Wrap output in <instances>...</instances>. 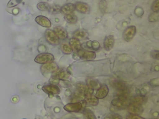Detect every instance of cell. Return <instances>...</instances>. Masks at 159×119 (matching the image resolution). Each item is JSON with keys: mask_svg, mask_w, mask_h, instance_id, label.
<instances>
[{"mask_svg": "<svg viewBox=\"0 0 159 119\" xmlns=\"http://www.w3.org/2000/svg\"><path fill=\"white\" fill-rule=\"evenodd\" d=\"M61 51L64 54H66V55L71 54L73 51V50L71 48V46L70 45V44L66 43H64L61 44Z\"/></svg>", "mask_w": 159, "mask_h": 119, "instance_id": "obj_24", "label": "cell"}, {"mask_svg": "<svg viewBox=\"0 0 159 119\" xmlns=\"http://www.w3.org/2000/svg\"><path fill=\"white\" fill-rule=\"evenodd\" d=\"M109 115V116H107L106 118H114V119H121V118H122V117L120 115H119V114H117V113H112V114H110Z\"/></svg>", "mask_w": 159, "mask_h": 119, "instance_id": "obj_39", "label": "cell"}, {"mask_svg": "<svg viewBox=\"0 0 159 119\" xmlns=\"http://www.w3.org/2000/svg\"><path fill=\"white\" fill-rule=\"evenodd\" d=\"M149 84L152 87H157L159 86V79H153L150 82Z\"/></svg>", "mask_w": 159, "mask_h": 119, "instance_id": "obj_38", "label": "cell"}, {"mask_svg": "<svg viewBox=\"0 0 159 119\" xmlns=\"http://www.w3.org/2000/svg\"><path fill=\"white\" fill-rule=\"evenodd\" d=\"M114 43H115V39L114 36L112 35H107L105 37L103 41L104 48L106 51H109L112 49V48L114 47Z\"/></svg>", "mask_w": 159, "mask_h": 119, "instance_id": "obj_10", "label": "cell"}, {"mask_svg": "<svg viewBox=\"0 0 159 119\" xmlns=\"http://www.w3.org/2000/svg\"><path fill=\"white\" fill-rule=\"evenodd\" d=\"M110 83H111V86H112L114 89H116L117 90H122V89L127 88L126 84H125L124 82H123L122 81H119V80L112 79V80H111V81H110Z\"/></svg>", "mask_w": 159, "mask_h": 119, "instance_id": "obj_18", "label": "cell"}, {"mask_svg": "<svg viewBox=\"0 0 159 119\" xmlns=\"http://www.w3.org/2000/svg\"><path fill=\"white\" fill-rule=\"evenodd\" d=\"M150 8L153 12H159V0H155L152 2Z\"/></svg>", "mask_w": 159, "mask_h": 119, "instance_id": "obj_30", "label": "cell"}, {"mask_svg": "<svg viewBox=\"0 0 159 119\" xmlns=\"http://www.w3.org/2000/svg\"><path fill=\"white\" fill-rule=\"evenodd\" d=\"M74 37L75 38H78L79 40L80 39H83V38H84L85 37H86L88 35L87 34V32L84 30H78L77 31H76L75 33H74Z\"/></svg>", "mask_w": 159, "mask_h": 119, "instance_id": "obj_25", "label": "cell"}, {"mask_svg": "<svg viewBox=\"0 0 159 119\" xmlns=\"http://www.w3.org/2000/svg\"><path fill=\"white\" fill-rule=\"evenodd\" d=\"M127 109L129 113L137 115H140L143 112V107L142 104H135V103H130Z\"/></svg>", "mask_w": 159, "mask_h": 119, "instance_id": "obj_9", "label": "cell"}, {"mask_svg": "<svg viewBox=\"0 0 159 119\" xmlns=\"http://www.w3.org/2000/svg\"><path fill=\"white\" fill-rule=\"evenodd\" d=\"M137 33V29L134 25H130L127 27L123 32L122 38L125 42H130Z\"/></svg>", "mask_w": 159, "mask_h": 119, "instance_id": "obj_3", "label": "cell"}, {"mask_svg": "<svg viewBox=\"0 0 159 119\" xmlns=\"http://www.w3.org/2000/svg\"><path fill=\"white\" fill-rule=\"evenodd\" d=\"M35 20L39 25H41L43 27L48 28V27H50L52 25L50 20L47 17H46L43 15L37 16L35 19Z\"/></svg>", "mask_w": 159, "mask_h": 119, "instance_id": "obj_16", "label": "cell"}, {"mask_svg": "<svg viewBox=\"0 0 159 119\" xmlns=\"http://www.w3.org/2000/svg\"><path fill=\"white\" fill-rule=\"evenodd\" d=\"M78 56L83 60L92 61L96 58V53L93 51L80 49L77 51Z\"/></svg>", "mask_w": 159, "mask_h": 119, "instance_id": "obj_4", "label": "cell"}, {"mask_svg": "<svg viewBox=\"0 0 159 119\" xmlns=\"http://www.w3.org/2000/svg\"><path fill=\"white\" fill-rule=\"evenodd\" d=\"M22 2V0H10L7 4V7L8 8H11L15 7L19 4Z\"/></svg>", "mask_w": 159, "mask_h": 119, "instance_id": "obj_32", "label": "cell"}, {"mask_svg": "<svg viewBox=\"0 0 159 119\" xmlns=\"http://www.w3.org/2000/svg\"><path fill=\"white\" fill-rule=\"evenodd\" d=\"M53 30L60 40H65L68 37V33L66 30L61 26H55Z\"/></svg>", "mask_w": 159, "mask_h": 119, "instance_id": "obj_14", "label": "cell"}, {"mask_svg": "<svg viewBox=\"0 0 159 119\" xmlns=\"http://www.w3.org/2000/svg\"><path fill=\"white\" fill-rule=\"evenodd\" d=\"M83 114L85 116L86 118H89V119H95L96 118V116L94 115V113L89 109L86 108L83 111Z\"/></svg>", "mask_w": 159, "mask_h": 119, "instance_id": "obj_28", "label": "cell"}, {"mask_svg": "<svg viewBox=\"0 0 159 119\" xmlns=\"http://www.w3.org/2000/svg\"><path fill=\"white\" fill-rule=\"evenodd\" d=\"M150 56L152 58L159 60V50H154L150 52Z\"/></svg>", "mask_w": 159, "mask_h": 119, "instance_id": "obj_34", "label": "cell"}, {"mask_svg": "<svg viewBox=\"0 0 159 119\" xmlns=\"http://www.w3.org/2000/svg\"><path fill=\"white\" fill-rule=\"evenodd\" d=\"M54 56L49 53H41L36 56L34 61L39 64H45L47 63L53 61Z\"/></svg>", "mask_w": 159, "mask_h": 119, "instance_id": "obj_2", "label": "cell"}, {"mask_svg": "<svg viewBox=\"0 0 159 119\" xmlns=\"http://www.w3.org/2000/svg\"><path fill=\"white\" fill-rule=\"evenodd\" d=\"M99 8L102 14H104L107 9V2L106 0H101L99 2Z\"/></svg>", "mask_w": 159, "mask_h": 119, "instance_id": "obj_29", "label": "cell"}, {"mask_svg": "<svg viewBox=\"0 0 159 119\" xmlns=\"http://www.w3.org/2000/svg\"><path fill=\"white\" fill-rule=\"evenodd\" d=\"M60 80L51 76V77L49 79V83L50 84H52V85H58V84H60Z\"/></svg>", "mask_w": 159, "mask_h": 119, "instance_id": "obj_36", "label": "cell"}, {"mask_svg": "<svg viewBox=\"0 0 159 119\" xmlns=\"http://www.w3.org/2000/svg\"><path fill=\"white\" fill-rule=\"evenodd\" d=\"M100 48V44L96 40L92 41V45H91V48L93 50L98 51Z\"/></svg>", "mask_w": 159, "mask_h": 119, "instance_id": "obj_35", "label": "cell"}, {"mask_svg": "<svg viewBox=\"0 0 159 119\" xmlns=\"http://www.w3.org/2000/svg\"><path fill=\"white\" fill-rule=\"evenodd\" d=\"M61 7L58 5H50L48 10V12L52 14H55L58 13L60 11Z\"/></svg>", "mask_w": 159, "mask_h": 119, "instance_id": "obj_27", "label": "cell"}, {"mask_svg": "<svg viewBox=\"0 0 159 119\" xmlns=\"http://www.w3.org/2000/svg\"><path fill=\"white\" fill-rule=\"evenodd\" d=\"M157 20H158V19H157V15L155 14V12H153V14H150L149 15L148 20L150 22H156V21H157Z\"/></svg>", "mask_w": 159, "mask_h": 119, "instance_id": "obj_40", "label": "cell"}, {"mask_svg": "<svg viewBox=\"0 0 159 119\" xmlns=\"http://www.w3.org/2000/svg\"><path fill=\"white\" fill-rule=\"evenodd\" d=\"M46 41L52 45H58L60 43V39L58 38L53 30L47 29L44 33Z\"/></svg>", "mask_w": 159, "mask_h": 119, "instance_id": "obj_1", "label": "cell"}, {"mask_svg": "<svg viewBox=\"0 0 159 119\" xmlns=\"http://www.w3.org/2000/svg\"><path fill=\"white\" fill-rule=\"evenodd\" d=\"M130 104V102L129 98L120 99V98L116 97L111 101V105L117 108L127 107Z\"/></svg>", "mask_w": 159, "mask_h": 119, "instance_id": "obj_7", "label": "cell"}, {"mask_svg": "<svg viewBox=\"0 0 159 119\" xmlns=\"http://www.w3.org/2000/svg\"><path fill=\"white\" fill-rule=\"evenodd\" d=\"M109 93L108 86L106 84H102L98 89V90L96 93L95 96L98 99H104L105 98Z\"/></svg>", "mask_w": 159, "mask_h": 119, "instance_id": "obj_15", "label": "cell"}, {"mask_svg": "<svg viewBox=\"0 0 159 119\" xmlns=\"http://www.w3.org/2000/svg\"><path fill=\"white\" fill-rule=\"evenodd\" d=\"M75 10V4L72 3H67L62 6L60 8V12L64 15L73 13V12Z\"/></svg>", "mask_w": 159, "mask_h": 119, "instance_id": "obj_17", "label": "cell"}, {"mask_svg": "<svg viewBox=\"0 0 159 119\" xmlns=\"http://www.w3.org/2000/svg\"><path fill=\"white\" fill-rule=\"evenodd\" d=\"M58 69V65L53 61L42 64V65L40 68V69L43 74L52 73L53 72L55 71Z\"/></svg>", "mask_w": 159, "mask_h": 119, "instance_id": "obj_5", "label": "cell"}, {"mask_svg": "<svg viewBox=\"0 0 159 119\" xmlns=\"http://www.w3.org/2000/svg\"><path fill=\"white\" fill-rule=\"evenodd\" d=\"M86 84L91 89L94 90V89H98L100 85L99 82L97 81V80L94 79H86Z\"/></svg>", "mask_w": 159, "mask_h": 119, "instance_id": "obj_23", "label": "cell"}, {"mask_svg": "<svg viewBox=\"0 0 159 119\" xmlns=\"http://www.w3.org/2000/svg\"><path fill=\"white\" fill-rule=\"evenodd\" d=\"M42 90L45 93L48 94V95H58L60 92V87L57 85H45L42 87Z\"/></svg>", "mask_w": 159, "mask_h": 119, "instance_id": "obj_8", "label": "cell"}, {"mask_svg": "<svg viewBox=\"0 0 159 119\" xmlns=\"http://www.w3.org/2000/svg\"><path fill=\"white\" fill-rule=\"evenodd\" d=\"M126 118H128V119H142L143 118L141 116H140V115L130 113V115L127 116Z\"/></svg>", "mask_w": 159, "mask_h": 119, "instance_id": "obj_37", "label": "cell"}, {"mask_svg": "<svg viewBox=\"0 0 159 119\" xmlns=\"http://www.w3.org/2000/svg\"><path fill=\"white\" fill-rule=\"evenodd\" d=\"M70 74L68 73V71L64 69H57L55 71L52 73V76L53 77H55L59 80H66L69 77Z\"/></svg>", "mask_w": 159, "mask_h": 119, "instance_id": "obj_11", "label": "cell"}, {"mask_svg": "<svg viewBox=\"0 0 159 119\" xmlns=\"http://www.w3.org/2000/svg\"><path fill=\"white\" fill-rule=\"evenodd\" d=\"M130 103H135V104H142L146 100V98L144 96H142L140 95H136L132 96L129 99Z\"/></svg>", "mask_w": 159, "mask_h": 119, "instance_id": "obj_22", "label": "cell"}, {"mask_svg": "<svg viewBox=\"0 0 159 119\" xmlns=\"http://www.w3.org/2000/svg\"><path fill=\"white\" fill-rule=\"evenodd\" d=\"M85 100L86 101L87 103H88L89 104L91 105H97L98 104L99 100L94 95H93V94H89L86 95L85 97Z\"/></svg>", "mask_w": 159, "mask_h": 119, "instance_id": "obj_20", "label": "cell"}, {"mask_svg": "<svg viewBox=\"0 0 159 119\" xmlns=\"http://www.w3.org/2000/svg\"><path fill=\"white\" fill-rule=\"evenodd\" d=\"M134 14L137 17H141L144 14V11L142 7L140 6H137L134 9Z\"/></svg>", "mask_w": 159, "mask_h": 119, "instance_id": "obj_31", "label": "cell"}, {"mask_svg": "<svg viewBox=\"0 0 159 119\" xmlns=\"http://www.w3.org/2000/svg\"><path fill=\"white\" fill-rule=\"evenodd\" d=\"M83 104L80 102H74L67 104L63 107L65 110L68 112H78L83 108Z\"/></svg>", "mask_w": 159, "mask_h": 119, "instance_id": "obj_6", "label": "cell"}, {"mask_svg": "<svg viewBox=\"0 0 159 119\" xmlns=\"http://www.w3.org/2000/svg\"><path fill=\"white\" fill-rule=\"evenodd\" d=\"M75 9L82 14H88L90 12V7L86 3L83 2H76L75 4Z\"/></svg>", "mask_w": 159, "mask_h": 119, "instance_id": "obj_12", "label": "cell"}, {"mask_svg": "<svg viewBox=\"0 0 159 119\" xmlns=\"http://www.w3.org/2000/svg\"><path fill=\"white\" fill-rule=\"evenodd\" d=\"M135 92L137 94V95H142V96H145L148 91L147 90V89L145 87H142V88H137L135 89Z\"/></svg>", "mask_w": 159, "mask_h": 119, "instance_id": "obj_33", "label": "cell"}, {"mask_svg": "<svg viewBox=\"0 0 159 119\" xmlns=\"http://www.w3.org/2000/svg\"><path fill=\"white\" fill-rule=\"evenodd\" d=\"M69 44L71 46L73 50H75L76 51H78L81 48V44L80 40L77 38H71L69 41Z\"/></svg>", "mask_w": 159, "mask_h": 119, "instance_id": "obj_19", "label": "cell"}, {"mask_svg": "<svg viewBox=\"0 0 159 119\" xmlns=\"http://www.w3.org/2000/svg\"><path fill=\"white\" fill-rule=\"evenodd\" d=\"M155 71H159V66H158V65H157V66L155 67Z\"/></svg>", "mask_w": 159, "mask_h": 119, "instance_id": "obj_43", "label": "cell"}, {"mask_svg": "<svg viewBox=\"0 0 159 119\" xmlns=\"http://www.w3.org/2000/svg\"><path fill=\"white\" fill-rule=\"evenodd\" d=\"M65 95L66 96H69L70 95H71V92L70 90V89H67L66 91H65Z\"/></svg>", "mask_w": 159, "mask_h": 119, "instance_id": "obj_42", "label": "cell"}, {"mask_svg": "<svg viewBox=\"0 0 159 119\" xmlns=\"http://www.w3.org/2000/svg\"><path fill=\"white\" fill-rule=\"evenodd\" d=\"M76 87L77 88L78 91L83 94L85 95V97L88 94L93 93L94 90L91 89L90 87H89L87 84H85L84 83L78 82L77 84H76Z\"/></svg>", "mask_w": 159, "mask_h": 119, "instance_id": "obj_13", "label": "cell"}, {"mask_svg": "<svg viewBox=\"0 0 159 119\" xmlns=\"http://www.w3.org/2000/svg\"><path fill=\"white\" fill-rule=\"evenodd\" d=\"M50 4L45 2H39L37 5V7L39 10L41 11H48L49 7H50Z\"/></svg>", "mask_w": 159, "mask_h": 119, "instance_id": "obj_26", "label": "cell"}, {"mask_svg": "<svg viewBox=\"0 0 159 119\" xmlns=\"http://www.w3.org/2000/svg\"><path fill=\"white\" fill-rule=\"evenodd\" d=\"M64 19L65 20V21L69 24H76L78 22V17L77 16L73 14V13H70V14H68L64 15Z\"/></svg>", "mask_w": 159, "mask_h": 119, "instance_id": "obj_21", "label": "cell"}, {"mask_svg": "<svg viewBox=\"0 0 159 119\" xmlns=\"http://www.w3.org/2000/svg\"><path fill=\"white\" fill-rule=\"evenodd\" d=\"M91 45H92V41L91 40H89L86 42V46L87 47L91 48Z\"/></svg>", "mask_w": 159, "mask_h": 119, "instance_id": "obj_41", "label": "cell"}]
</instances>
